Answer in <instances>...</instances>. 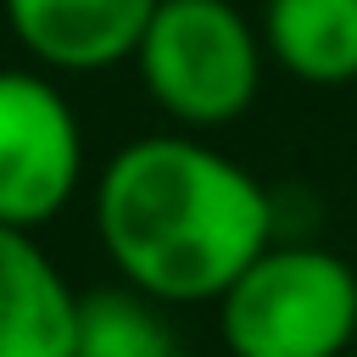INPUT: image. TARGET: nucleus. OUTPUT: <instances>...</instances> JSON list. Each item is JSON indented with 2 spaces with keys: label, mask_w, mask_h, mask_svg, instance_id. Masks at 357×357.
<instances>
[{
  "label": "nucleus",
  "mask_w": 357,
  "mask_h": 357,
  "mask_svg": "<svg viewBox=\"0 0 357 357\" xmlns=\"http://www.w3.org/2000/svg\"><path fill=\"white\" fill-rule=\"evenodd\" d=\"M78 290L22 229L0 223V357H73Z\"/></svg>",
  "instance_id": "6"
},
{
  "label": "nucleus",
  "mask_w": 357,
  "mask_h": 357,
  "mask_svg": "<svg viewBox=\"0 0 357 357\" xmlns=\"http://www.w3.org/2000/svg\"><path fill=\"white\" fill-rule=\"evenodd\" d=\"M84 178V134L67 95L22 67L0 73V223L33 234Z\"/></svg>",
  "instance_id": "4"
},
{
  "label": "nucleus",
  "mask_w": 357,
  "mask_h": 357,
  "mask_svg": "<svg viewBox=\"0 0 357 357\" xmlns=\"http://www.w3.org/2000/svg\"><path fill=\"white\" fill-rule=\"evenodd\" d=\"M351 357H357V351H351Z\"/></svg>",
  "instance_id": "9"
},
{
  "label": "nucleus",
  "mask_w": 357,
  "mask_h": 357,
  "mask_svg": "<svg viewBox=\"0 0 357 357\" xmlns=\"http://www.w3.org/2000/svg\"><path fill=\"white\" fill-rule=\"evenodd\" d=\"M229 357H351L357 268L307 240H273L218 301Z\"/></svg>",
  "instance_id": "2"
},
{
  "label": "nucleus",
  "mask_w": 357,
  "mask_h": 357,
  "mask_svg": "<svg viewBox=\"0 0 357 357\" xmlns=\"http://www.w3.org/2000/svg\"><path fill=\"white\" fill-rule=\"evenodd\" d=\"M95 234L128 290L162 307H218L273 245V195L195 134H145L100 167Z\"/></svg>",
  "instance_id": "1"
},
{
  "label": "nucleus",
  "mask_w": 357,
  "mask_h": 357,
  "mask_svg": "<svg viewBox=\"0 0 357 357\" xmlns=\"http://www.w3.org/2000/svg\"><path fill=\"white\" fill-rule=\"evenodd\" d=\"M73 357H178V340H173L162 301L128 284H100L78 296Z\"/></svg>",
  "instance_id": "8"
},
{
  "label": "nucleus",
  "mask_w": 357,
  "mask_h": 357,
  "mask_svg": "<svg viewBox=\"0 0 357 357\" xmlns=\"http://www.w3.org/2000/svg\"><path fill=\"white\" fill-rule=\"evenodd\" d=\"M262 33L229 0H162L139 39L145 95L184 128H223L262 89Z\"/></svg>",
  "instance_id": "3"
},
{
  "label": "nucleus",
  "mask_w": 357,
  "mask_h": 357,
  "mask_svg": "<svg viewBox=\"0 0 357 357\" xmlns=\"http://www.w3.org/2000/svg\"><path fill=\"white\" fill-rule=\"evenodd\" d=\"M262 50L301 84L340 89L357 78V0H268Z\"/></svg>",
  "instance_id": "7"
},
{
  "label": "nucleus",
  "mask_w": 357,
  "mask_h": 357,
  "mask_svg": "<svg viewBox=\"0 0 357 357\" xmlns=\"http://www.w3.org/2000/svg\"><path fill=\"white\" fill-rule=\"evenodd\" d=\"M162 0H6L17 45L56 73H100L139 56Z\"/></svg>",
  "instance_id": "5"
}]
</instances>
